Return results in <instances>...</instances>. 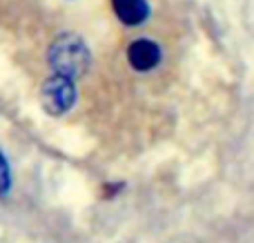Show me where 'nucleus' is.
Returning a JSON list of instances; mask_svg holds the SVG:
<instances>
[{"mask_svg":"<svg viewBox=\"0 0 254 243\" xmlns=\"http://www.w3.org/2000/svg\"><path fill=\"white\" fill-rule=\"evenodd\" d=\"M47 62L54 74H61L76 80L87 74L89 65H92V54H89L87 45H85V40L80 36L63 34L49 47Z\"/></svg>","mask_w":254,"mask_h":243,"instance_id":"f257e3e1","label":"nucleus"},{"mask_svg":"<svg viewBox=\"0 0 254 243\" xmlns=\"http://www.w3.org/2000/svg\"><path fill=\"white\" fill-rule=\"evenodd\" d=\"M40 103L45 112L52 116H61L69 112L76 103V85L71 78L61 74L49 76L40 87Z\"/></svg>","mask_w":254,"mask_h":243,"instance_id":"f03ea898","label":"nucleus"},{"mask_svg":"<svg viewBox=\"0 0 254 243\" xmlns=\"http://www.w3.org/2000/svg\"><path fill=\"white\" fill-rule=\"evenodd\" d=\"M163 52L156 40L152 38H136L127 47V61L136 71H152L161 65Z\"/></svg>","mask_w":254,"mask_h":243,"instance_id":"7ed1b4c3","label":"nucleus"},{"mask_svg":"<svg viewBox=\"0 0 254 243\" xmlns=\"http://www.w3.org/2000/svg\"><path fill=\"white\" fill-rule=\"evenodd\" d=\"M112 9L127 27H138L149 18V4L145 0H112Z\"/></svg>","mask_w":254,"mask_h":243,"instance_id":"20e7f679","label":"nucleus"},{"mask_svg":"<svg viewBox=\"0 0 254 243\" xmlns=\"http://www.w3.org/2000/svg\"><path fill=\"white\" fill-rule=\"evenodd\" d=\"M11 187V172H9V163L4 154L0 152V194H7Z\"/></svg>","mask_w":254,"mask_h":243,"instance_id":"39448f33","label":"nucleus"}]
</instances>
